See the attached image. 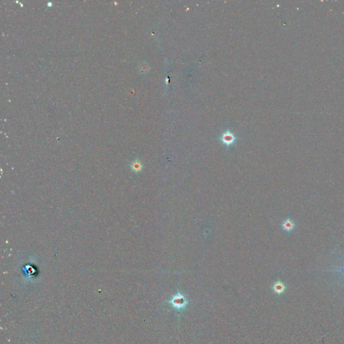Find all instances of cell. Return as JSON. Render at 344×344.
Masks as SVG:
<instances>
[{
	"mask_svg": "<svg viewBox=\"0 0 344 344\" xmlns=\"http://www.w3.org/2000/svg\"><path fill=\"white\" fill-rule=\"evenodd\" d=\"M171 306L176 309L177 311H181L185 309L189 303L188 298L180 292L177 291V294L173 296L170 299L167 300Z\"/></svg>",
	"mask_w": 344,
	"mask_h": 344,
	"instance_id": "cell-1",
	"label": "cell"
},
{
	"mask_svg": "<svg viewBox=\"0 0 344 344\" xmlns=\"http://www.w3.org/2000/svg\"><path fill=\"white\" fill-rule=\"evenodd\" d=\"M221 142L224 144L226 147H229L232 146L237 140V137L233 133H232L230 130H227L221 134L219 138Z\"/></svg>",
	"mask_w": 344,
	"mask_h": 344,
	"instance_id": "cell-2",
	"label": "cell"
},
{
	"mask_svg": "<svg viewBox=\"0 0 344 344\" xmlns=\"http://www.w3.org/2000/svg\"><path fill=\"white\" fill-rule=\"evenodd\" d=\"M272 289L274 291V292L276 293V294L281 295L285 292L286 289H287V287H286L284 283L282 282V281L278 280L274 283Z\"/></svg>",
	"mask_w": 344,
	"mask_h": 344,
	"instance_id": "cell-3",
	"label": "cell"
},
{
	"mask_svg": "<svg viewBox=\"0 0 344 344\" xmlns=\"http://www.w3.org/2000/svg\"><path fill=\"white\" fill-rule=\"evenodd\" d=\"M295 226H296V225H295L294 221L291 219H290V218L286 219L282 223V229L288 232L292 231L294 229Z\"/></svg>",
	"mask_w": 344,
	"mask_h": 344,
	"instance_id": "cell-4",
	"label": "cell"
},
{
	"mask_svg": "<svg viewBox=\"0 0 344 344\" xmlns=\"http://www.w3.org/2000/svg\"><path fill=\"white\" fill-rule=\"evenodd\" d=\"M143 164L141 163V162H140L139 160H136L134 161L133 164H132V168H133V170L135 172H139L142 170L143 169Z\"/></svg>",
	"mask_w": 344,
	"mask_h": 344,
	"instance_id": "cell-5",
	"label": "cell"
},
{
	"mask_svg": "<svg viewBox=\"0 0 344 344\" xmlns=\"http://www.w3.org/2000/svg\"><path fill=\"white\" fill-rule=\"evenodd\" d=\"M139 70L141 74H146L150 70V66L147 62H143L139 66Z\"/></svg>",
	"mask_w": 344,
	"mask_h": 344,
	"instance_id": "cell-6",
	"label": "cell"
},
{
	"mask_svg": "<svg viewBox=\"0 0 344 344\" xmlns=\"http://www.w3.org/2000/svg\"><path fill=\"white\" fill-rule=\"evenodd\" d=\"M333 272H342V273H344V268H341L340 270H333Z\"/></svg>",
	"mask_w": 344,
	"mask_h": 344,
	"instance_id": "cell-7",
	"label": "cell"
}]
</instances>
